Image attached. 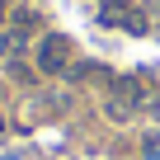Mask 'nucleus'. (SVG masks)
Listing matches in <instances>:
<instances>
[{"label": "nucleus", "instance_id": "nucleus-4", "mask_svg": "<svg viewBox=\"0 0 160 160\" xmlns=\"http://www.w3.org/2000/svg\"><path fill=\"white\" fill-rule=\"evenodd\" d=\"M19 47H24V42H19L14 33H0V57H10V52H19Z\"/></svg>", "mask_w": 160, "mask_h": 160}, {"label": "nucleus", "instance_id": "nucleus-7", "mask_svg": "<svg viewBox=\"0 0 160 160\" xmlns=\"http://www.w3.org/2000/svg\"><path fill=\"white\" fill-rule=\"evenodd\" d=\"M0 127H5V122H0Z\"/></svg>", "mask_w": 160, "mask_h": 160}, {"label": "nucleus", "instance_id": "nucleus-6", "mask_svg": "<svg viewBox=\"0 0 160 160\" xmlns=\"http://www.w3.org/2000/svg\"><path fill=\"white\" fill-rule=\"evenodd\" d=\"M0 19H5V0H0Z\"/></svg>", "mask_w": 160, "mask_h": 160}, {"label": "nucleus", "instance_id": "nucleus-3", "mask_svg": "<svg viewBox=\"0 0 160 160\" xmlns=\"http://www.w3.org/2000/svg\"><path fill=\"white\" fill-rule=\"evenodd\" d=\"M99 24H108V28H127V33H141V28H146V14H141L137 5H127V0H104V5H99Z\"/></svg>", "mask_w": 160, "mask_h": 160}, {"label": "nucleus", "instance_id": "nucleus-2", "mask_svg": "<svg viewBox=\"0 0 160 160\" xmlns=\"http://www.w3.org/2000/svg\"><path fill=\"white\" fill-rule=\"evenodd\" d=\"M33 66H38V75H52V80H61V75L75 66V57H71V42H66V38H57V33L38 38V47H33Z\"/></svg>", "mask_w": 160, "mask_h": 160}, {"label": "nucleus", "instance_id": "nucleus-1", "mask_svg": "<svg viewBox=\"0 0 160 160\" xmlns=\"http://www.w3.org/2000/svg\"><path fill=\"white\" fill-rule=\"evenodd\" d=\"M141 104H146V90H141V80H132V75H113V80H108L104 113H108L113 122H127L132 113H141Z\"/></svg>", "mask_w": 160, "mask_h": 160}, {"label": "nucleus", "instance_id": "nucleus-5", "mask_svg": "<svg viewBox=\"0 0 160 160\" xmlns=\"http://www.w3.org/2000/svg\"><path fill=\"white\" fill-rule=\"evenodd\" d=\"M141 108H146V113H151V118H155V122H160V99H146V104H141Z\"/></svg>", "mask_w": 160, "mask_h": 160}]
</instances>
